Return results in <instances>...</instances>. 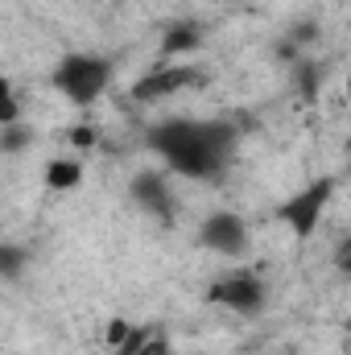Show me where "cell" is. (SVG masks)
Listing matches in <instances>:
<instances>
[{
	"label": "cell",
	"mask_w": 351,
	"mask_h": 355,
	"mask_svg": "<svg viewBox=\"0 0 351 355\" xmlns=\"http://www.w3.org/2000/svg\"><path fill=\"white\" fill-rule=\"evenodd\" d=\"M331 190H335V182H331V178H323V182H310L306 190H298L293 198H285V202H281V219L293 227V236H298V240H306V236L318 227V219H323V207H327Z\"/></svg>",
	"instance_id": "4"
},
{
	"label": "cell",
	"mask_w": 351,
	"mask_h": 355,
	"mask_svg": "<svg viewBox=\"0 0 351 355\" xmlns=\"http://www.w3.org/2000/svg\"><path fill=\"white\" fill-rule=\"evenodd\" d=\"M194 46H198V29L194 25H182V29H174L166 37V50H194Z\"/></svg>",
	"instance_id": "10"
},
{
	"label": "cell",
	"mask_w": 351,
	"mask_h": 355,
	"mask_svg": "<svg viewBox=\"0 0 351 355\" xmlns=\"http://www.w3.org/2000/svg\"><path fill=\"white\" fill-rule=\"evenodd\" d=\"M198 79V71H190V67H166V71H153V75H145L132 95L141 99V103H149V99H166V95H174V91L190 87Z\"/></svg>",
	"instance_id": "7"
},
{
	"label": "cell",
	"mask_w": 351,
	"mask_h": 355,
	"mask_svg": "<svg viewBox=\"0 0 351 355\" xmlns=\"http://www.w3.org/2000/svg\"><path fill=\"white\" fill-rule=\"evenodd\" d=\"M132 202L157 219H170L174 211V194H170V182L162 174H137L132 178Z\"/></svg>",
	"instance_id": "6"
},
{
	"label": "cell",
	"mask_w": 351,
	"mask_h": 355,
	"mask_svg": "<svg viewBox=\"0 0 351 355\" xmlns=\"http://www.w3.org/2000/svg\"><path fill=\"white\" fill-rule=\"evenodd\" d=\"M198 244L219 252V257H244L248 248V223L236 211H211L198 223Z\"/></svg>",
	"instance_id": "3"
},
{
	"label": "cell",
	"mask_w": 351,
	"mask_h": 355,
	"mask_svg": "<svg viewBox=\"0 0 351 355\" xmlns=\"http://www.w3.org/2000/svg\"><path fill=\"white\" fill-rule=\"evenodd\" d=\"M21 120V103H17V91L12 83L0 75V128H8V124H17Z\"/></svg>",
	"instance_id": "9"
},
{
	"label": "cell",
	"mask_w": 351,
	"mask_h": 355,
	"mask_svg": "<svg viewBox=\"0 0 351 355\" xmlns=\"http://www.w3.org/2000/svg\"><path fill=\"white\" fill-rule=\"evenodd\" d=\"M50 83H54V91H62L75 107H91L103 91L112 87V58L91 54V50H75V54H67L54 67Z\"/></svg>",
	"instance_id": "2"
},
{
	"label": "cell",
	"mask_w": 351,
	"mask_h": 355,
	"mask_svg": "<svg viewBox=\"0 0 351 355\" xmlns=\"http://www.w3.org/2000/svg\"><path fill=\"white\" fill-rule=\"evenodd\" d=\"M79 178H83V166H79V162L58 157V162L46 166V182H50L54 190H71V186H79Z\"/></svg>",
	"instance_id": "8"
},
{
	"label": "cell",
	"mask_w": 351,
	"mask_h": 355,
	"mask_svg": "<svg viewBox=\"0 0 351 355\" xmlns=\"http://www.w3.org/2000/svg\"><path fill=\"white\" fill-rule=\"evenodd\" d=\"M207 302H215V306H223V310H236V314H257L264 306V281L257 272L219 277V281L207 289Z\"/></svg>",
	"instance_id": "5"
},
{
	"label": "cell",
	"mask_w": 351,
	"mask_h": 355,
	"mask_svg": "<svg viewBox=\"0 0 351 355\" xmlns=\"http://www.w3.org/2000/svg\"><path fill=\"white\" fill-rule=\"evenodd\" d=\"M149 145L153 153L182 178H215L223 174V166L232 162L236 149V124L232 120H194V116H178L162 120L157 128H149Z\"/></svg>",
	"instance_id": "1"
},
{
	"label": "cell",
	"mask_w": 351,
	"mask_h": 355,
	"mask_svg": "<svg viewBox=\"0 0 351 355\" xmlns=\"http://www.w3.org/2000/svg\"><path fill=\"white\" fill-rule=\"evenodd\" d=\"M17 265H21V252H17V248H8V252H0V272H12Z\"/></svg>",
	"instance_id": "11"
}]
</instances>
